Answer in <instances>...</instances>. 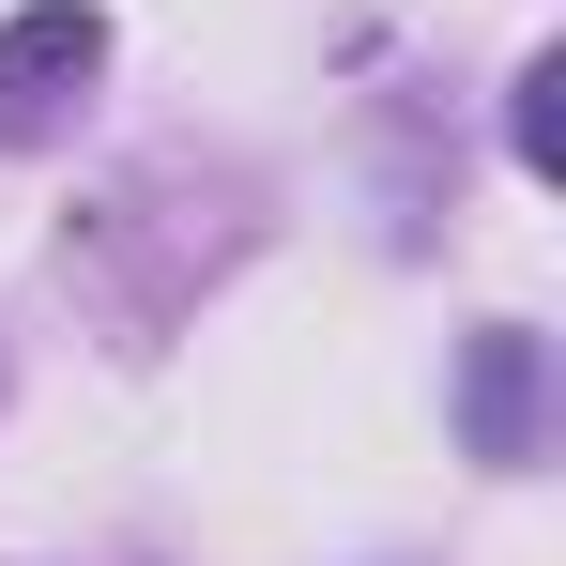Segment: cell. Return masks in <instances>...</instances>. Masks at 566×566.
I'll list each match as a JSON object with an SVG mask.
<instances>
[{
	"mask_svg": "<svg viewBox=\"0 0 566 566\" xmlns=\"http://www.w3.org/2000/svg\"><path fill=\"white\" fill-rule=\"evenodd\" d=\"M93 77H107V15L93 0H15L0 15V154L15 138H62Z\"/></svg>",
	"mask_w": 566,
	"mask_h": 566,
	"instance_id": "6da1fadb",
	"label": "cell"
},
{
	"mask_svg": "<svg viewBox=\"0 0 566 566\" xmlns=\"http://www.w3.org/2000/svg\"><path fill=\"white\" fill-rule=\"evenodd\" d=\"M460 429H474L490 474H536V460H552V337H536V322H474V353H460Z\"/></svg>",
	"mask_w": 566,
	"mask_h": 566,
	"instance_id": "7a4b0ae2",
	"label": "cell"
},
{
	"mask_svg": "<svg viewBox=\"0 0 566 566\" xmlns=\"http://www.w3.org/2000/svg\"><path fill=\"white\" fill-rule=\"evenodd\" d=\"M552 93H566V62H521V77H505V154H521L536 185L566 169V123H552Z\"/></svg>",
	"mask_w": 566,
	"mask_h": 566,
	"instance_id": "3957f363",
	"label": "cell"
}]
</instances>
